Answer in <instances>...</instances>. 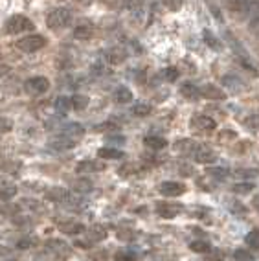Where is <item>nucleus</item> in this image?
Returning <instances> with one entry per match:
<instances>
[{"label": "nucleus", "mask_w": 259, "mask_h": 261, "mask_svg": "<svg viewBox=\"0 0 259 261\" xmlns=\"http://www.w3.org/2000/svg\"><path fill=\"white\" fill-rule=\"evenodd\" d=\"M178 149L188 153L195 162H199V164H213L217 160V154L213 153L210 147H206V145H202V144H197V142H193V140L180 142V144H178Z\"/></svg>", "instance_id": "obj_1"}, {"label": "nucleus", "mask_w": 259, "mask_h": 261, "mask_svg": "<svg viewBox=\"0 0 259 261\" xmlns=\"http://www.w3.org/2000/svg\"><path fill=\"white\" fill-rule=\"evenodd\" d=\"M70 20H72L70 10H66V8H56V10H51L50 13H48L46 22L50 30H61V28H65V26H68Z\"/></svg>", "instance_id": "obj_2"}, {"label": "nucleus", "mask_w": 259, "mask_h": 261, "mask_svg": "<svg viewBox=\"0 0 259 261\" xmlns=\"http://www.w3.org/2000/svg\"><path fill=\"white\" fill-rule=\"evenodd\" d=\"M30 30H33V22L28 17H24V15H13V17L6 20V32L11 33V35L30 32Z\"/></svg>", "instance_id": "obj_3"}, {"label": "nucleus", "mask_w": 259, "mask_h": 261, "mask_svg": "<svg viewBox=\"0 0 259 261\" xmlns=\"http://www.w3.org/2000/svg\"><path fill=\"white\" fill-rule=\"evenodd\" d=\"M46 44V39L42 37V35H28V37H22L20 41H17V48L26 54H33V51H39L41 48H44Z\"/></svg>", "instance_id": "obj_4"}, {"label": "nucleus", "mask_w": 259, "mask_h": 261, "mask_svg": "<svg viewBox=\"0 0 259 261\" xmlns=\"http://www.w3.org/2000/svg\"><path fill=\"white\" fill-rule=\"evenodd\" d=\"M50 89V80L48 77H42V75H35V77H30L26 83H24V90L32 96H41L46 90Z\"/></svg>", "instance_id": "obj_5"}, {"label": "nucleus", "mask_w": 259, "mask_h": 261, "mask_svg": "<svg viewBox=\"0 0 259 261\" xmlns=\"http://www.w3.org/2000/svg\"><path fill=\"white\" fill-rule=\"evenodd\" d=\"M184 212V206L175 204V202H158L157 204V214L162 219H175L176 215Z\"/></svg>", "instance_id": "obj_6"}, {"label": "nucleus", "mask_w": 259, "mask_h": 261, "mask_svg": "<svg viewBox=\"0 0 259 261\" xmlns=\"http://www.w3.org/2000/svg\"><path fill=\"white\" fill-rule=\"evenodd\" d=\"M228 39H230V44H231V48H234V51H236V56H237V59H239L241 65L246 66L248 70L255 72V65H254V63H252V61H250V56H248V54H246L245 48H243V46H241V44H239V41H237V39L231 37L230 33H228Z\"/></svg>", "instance_id": "obj_7"}, {"label": "nucleus", "mask_w": 259, "mask_h": 261, "mask_svg": "<svg viewBox=\"0 0 259 261\" xmlns=\"http://www.w3.org/2000/svg\"><path fill=\"white\" fill-rule=\"evenodd\" d=\"M160 193L166 197H180L186 193V186L182 182H176V180H166L162 182L160 186H158Z\"/></svg>", "instance_id": "obj_8"}, {"label": "nucleus", "mask_w": 259, "mask_h": 261, "mask_svg": "<svg viewBox=\"0 0 259 261\" xmlns=\"http://www.w3.org/2000/svg\"><path fill=\"white\" fill-rule=\"evenodd\" d=\"M190 125L197 130H213L217 127V123H215V120L206 116V114H195L190 120Z\"/></svg>", "instance_id": "obj_9"}, {"label": "nucleus", "mask_w": 259, "mask_h": 261, "mask_svg": "<svg viewBox=\"0 0 259 261\" xmlns=\"http://www.w3.org/2000/svg\"><path fill=\"white\" fill-rule=\"evenodd\" d=\"M61 135L70 138V140L77 142L79 138L85 135V127L81 125V123H77V121H74V123H66L65 127H61Z\"/></svg>", "instance_id": "obj_10"}, {"label": "nucleus", "mask_w": 259, "mask_h": 261, "mask_svg": "<svg viewBox=\"0 0 259 261\" xmlns=\"http://www.w3.org/2000/svg\"><path fill=\"white\" fill-rule=\"evenodd\" d=\"M239 15L241 19H246V20H255L259 19V0H254V2H250V4L243 6L241 10L236 11Z\"/></svg>", "instance_id": "obj_11"}, {"label": "nucleus", "mask_w": 259, "mask_h": 261, "mask_svg": "<svg viewBox=\"0 0 259 261\" xmlns=\"http://www.w3.org/2000/svg\"><path fill=\"white\" fill-rule=\"evenodd\" d=\"M46 248L51 252V254H54V256H57V257L68 256V252H70L68 245H66L65 241H61V239H51V241H48Z\"/></svg>", "instance_id": "obj_12"}, {"label": "nucleus", "mask_w": 259, "mask_h": 261, "mask_svg": "<svg viewBox=\"0 0 259 261\" xmlns=\"http://www.w3.org/2000/svg\"><path fill=\"white\" fill-rule=\"evenodd\" d=\"M50 147H54V149H57V151H68V149H72V147H75V142L70 140V138H66V136H63L59 133V135L54 136L50 140Z\"/></svg>", "instance_id": "obj_13"}, {"label": "nucleus", "mask_w": 259, "mask_h": 261, "mask_svg": "<svg viewBox=\"0 0 259 261\" xmlns=\"http://www.w3.org/2000/svg\"><path fill=\"white\" fill-rule=\"evenodd\" d=\"M97 159L120 160V159H125V153L121 149H116V147H101V149L97 151Z\"/></svg>", "instance_id": "obj_14"}, {"label": "nucleus", "mask_w": 259, "mask_h": 261, "mask_svg": "<svg viewBox=\"0 0 259 261\" xmlns=\"http://www.w3.org/2000/svg\"><path fill=\"white\" fill-rule=\"evenodd\" d=\"M180 94L184 96L186 99H191V101H195V99L200 98V89L197 87V85L190 83V81H186V83L180 87Z\"/></svg>", "instance_id": "obj_15"}, {"label": "nucleus", "mask_w": 259, "mask_h": 261, "mask_svg": "<svg viewBox=\"0 0 259 261\" xmlns=\"http://www.w3.org/2000/svg\"><path fill=\"white\" fill-rule=\"evenodd\" d=\"M112 98L118 103H131L135 99V94H133L131 89H127V87H118V89L112 92Z\"/></svg>", "instance_id": "obj_16"}, {"label": "nucleus", "mask_w": 259, "mask_h": 261, "mask_svg": "<svg viewBox=\"0 0 259 261\" xmlns=\"http://www.w3.org/2000/svg\"><path fill=\"white\" fill-rule=\"evenodd\" d=\"M17 195V186L13 182H0V201H11Z\"/></svg>", "instance_id": "obj_17"}, {"label": "nucleus", "mask_w": 259, "mask_h": 261, "mask_svg": "<svg viewBox=\"0 0 259 261\" xmlns=\"http://www.w3.org/2000/svg\"><path fill=\"white\" fill-rule=\"evenodd\" d=\"M200 96H206V99H219V101H222V99L226 98L224 92H222L221 89H217L215 85H206V87L200 90Z\"/></svg>", "instance_id": "obj_18"}, {"label": "nucleus", "mask_w": 259, "mask_h": 261, "mask_svg": "<svg viewBox=\"0 0 259 261\" xmlns=\"http://www.w3.org/2000/svg\"><path fill=\"white\" fill-rule=\"evenodd\" d=\"M92 35H94V28L90 24H79L74 30V37L79 39V41H88Z\"/></svg>", "instance_id": "obj_19"}, {"label": "nucleus", "mask_w": 259, "mask_h": 261, "mask_svg": "<svg viewBox=\"0 0 259 261\" xmlns=\"http://www.w3.org/2000/svg\"><path fill=\"white\" fill-rule=\"evenodd\" d=\"M144 144L147 145L149 149H164L167 145V140L162 136H145Z\"/></svg>", "instance_id": "obj_20"}, {"label": "nucleus", "mask_w": 259, "mask_h": 261, "mask_svg": "<svg viewBox=\"0 0 259 261\" xmlns=\"http://www.w3.org/2000/svg\"><path fill=\"white\" fill-rule=\"evenodd\" d=\"M59 228L61 232L68 233V236H77V233L85 232V226L81 223H61Z\"/></svg>", "instance_id": "obj_21"}, {"label": "nucleus", "mask_w": 259, "mask_h": 261, "mask_svg": "<svg viewBox=\"0 0 259 261\" xmlns=\"http://www.w3.org/2000/svg\"><path fill=\"white\" fill-rule=\"evenodd\" d=\"M226 89H234V90H241L243 89V81L237 77L236 74H226L224 77H222V81H221Z\"/></svg>", "instance_id": "obj_22"}, {"label": "nucleus", "mask_w": 259, "mask_h": 261, "mask_svg": "<svg viewBox=\"0 0 259 261\" xmlns=\"http://www.w3.org/2000/svg\"><path fill=\"white\" fill-rule=\"evenodd\" d=\"M138 252L133 248H123V250L116 252V261H138Z\"/></svg>", "instance_id": "obj_23"}, {"label": "nucleus", "mask_w": 259, "mask_h": 261, "mask_svg": "<svg viewBox=\"0 0 259 261\" xmlns=\"http://www.w3.org/2000/svg\"><path fill=\"white\" fill-rule=\"evenodd\" d=\"M88 105V98L87 96H81V94H74L70 98V107L75 109V111H83L85 107Z\"/></svg>", "instance_id": "obj_24"}, {"label": "nucleus", "mask_w": 259, "mask_h": 261, "mask_svg": "<svg viewBox=\"0 0 259 261\" xmlns=\"http://www.w3.org/2000/svg\"><path fill=\"white\" fill-rule=\"evenodd\" d=\"M245 243H246V247L254 248V250H259V228H254L250 233H246Z\"/></svg>", "instance_id": "obj_25"}, {"label": "nucleus", "mask_w": 259, "mask_h": 261, "mask_svg": "<svg viewBox=\"0 0 259 261\" xmlns=\"http://www.w3.org/2000/svg\"><path fill=\"white\" fill-rule=\"evenodd\" d=\"M234 259L236 261H255V257L252 256V252L248 248H237L234 252Z\"/></svg>", "instance_id": "obj_26"}, {"label": "nucleus", "mask_w": 259, "mask_h": 261, "mask_svg": "<svg viewBox=\"0 0 259 261\" xmlns=\"http://www.w3.org/2000/svg\"><path fill=\"white\" fill-rule=\"evenodd\" d=\"M70 98H66V96H59V98H56V111L59 112V114H65L66 111H70Z\"/></svg>", "instance_id": "obj_27"}, {"label": "nucleus", "mask_w": 259, "mask_h": 261, "mask_svg": "<svg viewBox=\"0 0 259 261\" xmlns=\"http://www.w3.org/2000/svg\"><path fill=\"white\" fill-rule=\"evenodd\" d=\"M234 193H239V195H246V193H250V191L254 190V184L252 182H237V184H234Z\"/></svg>", "instance_id": "obj_28"}, {"label": "nucleus", "mask_w": 259, "mask_h": 261, "mask_svg": "<svg viewBox=\"0 0 259 261\" xmlns=\"http://www.w3.org/2000/svg\"><path fill=\"white\" fill-rule=\"evenodd\" d=\"M230 212L231 214H236V217H241V219H245V215L248 214V208L245 204H241V202H230Z\"/></svg>", "instance_id": "obj_29"}, {"label": "nucleus", "mask_w": 259, "mask_h": 261, "mask_svg": "<svg viewBox=\"0 0 259 261\" xmlns=\"http://www.w3.org/2000/svg\"><path fill=\"white\" fill-rule=\"evenodd\" d=\"M190 248L193 252H200V254H206V252L212 250L210 243H206V241H191L190 243Z\"/></svg>", "instance_id": "obj_30"}, {"label": "nucleus", "mask_w": 259, "mask_h": 261, "mask_svg": "<svg viewBox=\"0 0 259 261\" xmlns=\"http://www.w3.org/2000/svg\"><path fill=\"white\" fill-rule=\"evenodd\" d=\"M96 169H99V166H97L96 162H88V160H85V162L77 164V173H92V171H96Z\"/></svg>", "instance_id": "obj_31"}, {"label": "nucleus", "mask_w": 259, "mask_h": 261, "mask_svg": "<svg viewBox=\"0 0 259 261\" xmlns=\"http://www.w3.org/2000/svg\"><path fill=\"white\" fill-rule=\"evenodd\" d=\"M149 112H151V107H149L147 103H136L135 107H133V114L135 116H147Z\"/></svg>", "instance_id": "obj_32"}, {"label": "nucleus", "mask_w": 259, "mask_h": 261, "mask_svg": "<svg viewBox=\"0 0 259 261\" xmlns=\"http://www.w3.org/2000/svg\"><path fill=\"white\" fill-rule=\"evenodd\" d=\"M37 243H39V239L35 238V236H32V238L28 236V238L20 239V241L17 243V248H22V250H24V248H32V247H35Z\"/></svg>", "instance_id": "obj_33"}, {"label": "nucleus", "mask_w": 259, "mask_h": 261, "mask_svg": "<svg viewBox=\"0 0 259 261\" xmlns=\"http://www.w3.org/2000/svg\"><path fill=\"white\" fill-rule=\"evenodd\" d=\"M208 173L215 178H226L230 175V169L228 168H210Z\"/></svg>", "instance_id": "obj_34"}, {"label": "nucleus", "mask_w": 259, "mask_h": 261, "mask_svg": "<svg viewBox=\"0 0 259 261\" xmlns=\"http://www.w3.org/2000/svg\"><path fill=\"white\" fill-rule=\"evenodd\" d=\"M250 2H254V0H226L228 8H230V10L234 11V13H236L237 10H241L243 6L250 4Z\"/></svg>", "instance_id": "obj_35"}, {"label": "nucleus", "mask_w": 259, "mask_h": 261, "mask_svg": "<svg viewBox=\"0 0 259 261\" xmlns=\"http://www.w3.org/2000/svg\"><path fill=\"white\" fill-rule=\"evenodd\" d=\"M164 77H166V81L173 83V81L178 80V70H176L175 66H169V68H166V70H164Z\"/></svg>", "instance_id": "obj_36"}, {"label": "nucleus", "mask_w": 259, "mask_h": 261, "mask_svg": "<svg viewBox=\"0 0 259 261\" xmlns=\"http://www.w3.org/2000/svg\"><path fill=\"white\" fill-rule=\"evenodd\" d=\"M204 39H206V42H208L213 50H219V48H221V42H217V37H215L212 32H204Z\"/></svg>", "instance_id": "obj_37"}, {"label": "nucleus", "mask_w": 259, "mask_h": 261, "mask_svg": "<svg viewBox=\"0 0 259 261\" xmlns=\"http://www.w3.org/2000/svg\"><path fill=\"white\" fill-rule=\"evenodd\" d=\"M109 54H111V56H105V59H107V61H111V63H121V61L125 59L123 51L111 50V51H109Z\"/></svg>", "instance_id": "obj_38"}, {"label": "nucleus", "mask_w": 259, "mask_h": 261, "mask_svg": "<svg viewBox=\"0 0 259 261\" xmlns=\"http://www.w3.org/2000/svg\"><path fill=\"white\" fill-rule=\"evenodd\" d=\"M11 129H13V121L4 116H0V133H10Z\"/></svg>", "instance_id": "obj_39"}, {"label": "nucleus", "mask_w": 259, "mask_h": 261, "mask_svg": "<svg viewBox=\"0 0 259 261\" xmlns=\"http://www.w3.org/2000/svg\"><path fill=\"white\" fill-rule=\"evenodd\" d=\"M107 236V232L103 228H94L92 232H88V238L92 239V241H99Z\"/></svg>", "instance_id": "obj_40"}, {"label": "nucleus", "mask_w": 259, "mask_h": 261, "mask_svg": "<svg viewBox=\"0 0 259 261\" xmlns=\"http://www.w3.org/2000/svg\"><path fill=\"white\" fill-rule=\"evenodd\" d=\"M74 190H79V191H90L92 190V184L88 180H75L74 182Z\"/></svg>", "instance_id": "obj_41"}, {"label": "nucleus", "mask_w": 259, "mask_h": 261, "mask_svg": "<svg viewBox=\"0 0 259 261\" xmlns=\"http://www.w3.org/2000/svg\"><path fill=\"white\" fill-rule=\"evenodd\" d=\"M162 2H164V6L169 8L171 11H176L182 6V0H162Z\"/></svg>", "instance_id": "obj_42"}, {"label": "nucleus", "mask_w": 259, "mask_h": 261, "mask_svg": "<svg viewBox=\"0 0 259 261\" xmlns=\"http://www.w3.org/2000/svg\"><path fill=\"white\" fill-rule=\"evenodd\" d=\"M10 74V66L8 65H0V80L4 77V75H8Z\"/></svg>", "instance_id": "obj_43"}, {"label": "nucleus", "mask_w": 259, "mask_h": 261, "mask_svg": "<svg viewBox=\"0 0 259 261\" xmlns=\"http://www.w3.org/2000/svg\"><path fill=\"white\" fill-rule=\"evenodd\" d=\"M8 254H10V248L0 247V257H2V256H8Z\"/></svg>", "instance_id": "obj_44"}, {"label": "nucleus", "mask_w": 259, "mask_h": 261, "mask_svg": "<svg viewBox=\"0 0 259 261\" xmlns=\"http://www.w3.org/2000/svg\"><path fill=\"white\" fill-rule=\"evenodd\" d=\"M210 261H217V259H210Z\"/></svg>", "instance_id": "obj_45"}]
</instances>
